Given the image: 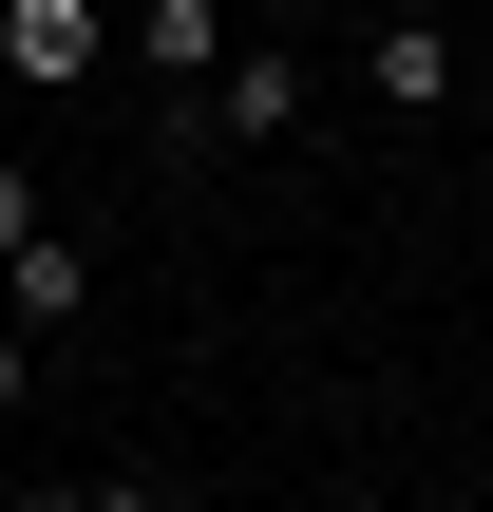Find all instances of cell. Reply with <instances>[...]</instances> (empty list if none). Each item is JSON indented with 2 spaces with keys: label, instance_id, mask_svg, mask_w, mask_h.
Masks as SVG:
<instances>
[{
  "label": "cell",
  "instance_id": "1",
  "mask_svg": "<svg viewBox=\"0 0 493 512\" xmlns=\"http://www.w3.org/2000/svg\"><path fill=\"white\" fill-rule=\"evenodd\" d=\"M190 114H209V152H304V114H323V76H304V57H266V38H228Z\"/></svg>",
  "mask_w": 493,
  "mask_h": 512
},
{
  "label": "cell",
  "instance_id": "2",
  "mask_svg": "<svg viewBox=\"0 0 493 512\" xmlns=\"http://www.w3.org/2000/svg\"><path fill=\"white\" fill-rule=\"evenodd\" d=\"M0 76L19 95H95L114 76V0H0Z\"/></svg>",
  "mask_w": 493,
  "mask_h": 512
},
{
  "label": "cell",
  "instance_id": "3",
  "mask_svg": "<svg viewBox=\"0 0 493 512\" xmlns=\"http://www.w3.org/2000/svg\"><path fill=\"white\" fill-rule=\"evenodd\" d=\"M76 304H95V247H76V228L0 247V323H19V342H76Z\"/></svg>",
  "mask_w": 493,
  "mask_h": 512
},
{
  "label": "cell",
  "instance_id": "4",
  "mask_svg": "<svg viewBox=\"0 0 493 512\" xmlns=\"http://www.w3.org/2000/svg\"><path fill=\"white\" fill-rule=\"evenodd\" d=\"M361 95H380V114H456V38H437V19H380V38H361Z\"/></svg>",
  "mask_w": 493,
  "mask_h": 512
},
{
  "label": "cell",
  "instance_id": "5",
  "mask_svg": "<svg viewBox=\"0 0 493 512\" xmlns=\"http://www.w3.org/2000/svg\"><path fill=\"white\" fill-rule=\"evenodd\" d=\"M114 57H152L171 95H209V57H228V19H209V0H133V19H114Z\"/></svg>",
  "mask_w": 493,
  "mask_h": 512
},
{
  "label": "cell",
  "instance_id": "6",
  "mask_svg": "<svg viewBox=\"0 0 493 512\" xmlns=\"http://www.w3.org/2000/svg\"><path fill=\"white\" fill-rule=\"evenodd\" d=\"M38 228H57V190H38V171L0 152V247H38Z\"/></svg>",
  "mask_w": 493,
  "mask_h": 512
},
{
  "label": "cell",
  "instance_id": "7",
  "mask_svg": "<svg viewBox=\"0 0 493 512\" xmlns=\"http://www.w3.org/2000/svg\"><path fill=\"white\" fill-rule=\"evenodd\" d=\"M95 512H190V494H171V475H95Z\"/></svg>",
  "mask_w": 493,
  "mask_h": 512
},
{
  "label": "cell",
  "instance_id": "8",
  "mask_svg": "<svg viewBox=\"0 0 493 512\" xmlns=\"http://www.w3.org/2000/svg\"><path fill=\"white\" fill-rule=\"evenodd\" d=\"M19 380H38V342H19V323H0V399H19Z\"/></svg>",
  "mask_w": 493,
  "mask_h": 512
},
{
  "label": "cell",
  "instance_id": "9",
  "mask_svg": "<svg viewBox=\"0 0 493 512\" xmlns=\"http://www.w3.org/2000/svg\"><path fill=\"white\" fill-rule=\"evenodd\" d=\"M0 512H95V494H0Z\"/></svg>",
  "mask_w": 493,
  "mask_h": 512
},
{
  "label": "cell",
  "instance_id": "10",
  "mask_svg": "<svg viewBox=\"0 0 493 512\" xmlns=\"http://www.w3.org/2000/svg\"><path fill=\"white\" fill-rule=\"evenodd\" d=\"M399 512H475V494H399Z\"/></svg>",
  "mask_w": 493,
  "mask_h": 512
}]
</instances>
